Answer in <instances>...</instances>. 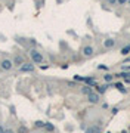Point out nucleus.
Returning a JSON list of instances; mask_svg holds the SVG:
<instances>
[{"label": "nucleus", "instance_id": "1", "mask_svg": "<svg viewBox=\"0 0 130 133\" xmlns=\"http://www.w3.org/2000/svg\"><path fill=\"white\" fill-rule=\"evenodd\" d=\"M30 56H31V59H33L34 64H43V61H44L43 55L39 52V50H35V49H33V50L30 52Z\"/></svg>", "mask_w": 130, "mask_h": 133}, {"label": "nucleus", "instance_id": "2", "mask_svg": "<svg viewBox=\"0 0 130 133\" xmlns=\"http://www.w3.org/2000/svg\"><path fill=\"white\" fill-rule=\"evenodd\" d=\"M21 72H33L34 71V62H24L21 67H19Z\"/></svg>", "mask_w": 130, "mask_h": 133}, {"label": "nucleus", "instance_id": "3", "mask_svg": "<svg viewBox=\"0 0 130 133\" xmlns=\"http://www.w3.org/2000/svg\"><path fill=\"white\" fill-rule=\"evenodd\" d=\"M0 67H2V70L5 71H9L13 68V61H10V59H3V61L0 62Z\"/></svg>", "mask_w": 130, "mask_h": 133}, {"label": "nucleus", "instance_id": "4", "mask_svg": "<svg viewBox=\"0 0 130 133\" xmlns=\"http://www.w3.org/2000/svg\"><path fill=\"white\" fill-rule=\"evenodd\" d=\"M87 99H89V102L90 104H98L99 102V99H101V96H99V93H90V95H87Z\"/></svg>", "mask_w": 130, "mask_h": 133}, {"label": "nucleus", "instance_id": "5", "mask_svg": "<svg viewBox=\"0 0 130 133\" xmlns=\"http://www.w3.org/2000/svg\"><path fill=\"white\" fill-rule=\"evenodd\" d=\"M93 52H95V50H93V47H92V46H84V47H83V55L87 56V58H89V56H92Z\"/></svg>", "mask_w": 130, "mask_h": 133}, {"label": "nucleus", "instance_id": "6", "mask_svg": "<svg viewBox=\"0 0 130 133\" xmlns=\"http://www.w3.org/2000/svg\"><path fill=\"white\" fill-rule=\"evenodd\" d=\"M24 62H25V61H24V58H22L21 55H16V56L13 58V65H16V67H21Z\"/></svg>", "mask_w": 130, "mask_h": 133}, {"label": "nucleus", "instance_id": "7", "mask_svg": "<svg viewBox=\"0 0 130 133\" xmlns=\"http://www.w3.org/2000/svg\"><path fill=\"white\" fill-rule=\"evenodd\" d=\"M86 133H101V127L99 126H90L86 129Z\"/></svg>", "mask_w": 130, "mask_h": 133}, {"label": "nucleus", "instance_id": "8", "mask_svg": "<svg viewBox=\"0 0 130 133\" xmlns=\"http://www.w3.org/2000/svg\"><path fill=\"white\" fill-rule=\"evenodd\" d=\"M86 84H89V86H96V80H95V77H84V80H83Z\"/></svg>", "mask_w": 130, "mask_h": 133}, {"label": "nucleus", "instance_id": "9", "mask_svg": "<svg viewBox=\"0 0 130 133\" xmlns=\"http://www.w3.org/2000/svg\"><path fill=\"white\" fill-rule=\"evenodd\" d=\"M81 93H83V95H90V93H92V86H89V84H87V86H83V87H81Z\"/></svg>", "mask_w": 130, "mask_h": 133}, {"label": "nucleus", "instance_id": "10", "mask_svg": "<svg viewBox=\"0 0 130 133\" xmlns=\"http://www.w3.org/2000/svg\"><path fill=\"white\" fill-rule=\"evenodd\" d=\"M114 44H115V40H113V39H106V40L104 42L105 47H113Z\"/></svg>", "mask_w": 130, "mask_h": 133}, {"label": "nucleus", "instance_id": "11", "mask_svg": "<svg viewBox=\"0 0 130 133\" xmlns=\"http://www.w3.org/2000/svg\"><path fill=\"white\" fill-rule=\"evenodd\" d=\"M44 129L47 130V132H53L55 130V126L52 123H44Z\"/></svg>", "mask_w": 130, "mask_h": 133}, {"label": "nucleus", "instance_id": "12", "mask_svg": "<svg viewBox=\"0 0 130 133\" xmlns=\"http://www.w3.org/2000/svg\"><path fill=\"white\" fill-rule=\"evenodd\" d=\"M115 87L118 89V90H120L121 93H127V89L124 87V86H123L121 83H117V84H115Z\"/></svg>", "mask_w": 130, "mask_h": 133}, {"label": "nucleus", "instance_id": "13", "mask_svg": "<svg viewBox=\"0 0 130 133\" xmlns=\"http://www.w3.org/2000/svg\"><path fill=\"white\" fill-rule=\"evenodd\" d=\"M95 87H96V90H98V93H99V95L105 93V90H106V86H98V84H96Z\"/></svg>", "mask_w": 130, "mask_h": 133}, {"label": "nucleus", "instance_id": "14", "mask_svg": "<svg viewBox=\"0 0 130 133\" xmlns=\"http://www.w3.org/2000/svg\"><path fill=\"white\" fill-rule=\"evenodd\" d=\"M121 53L123 55H127V53H130V44H127V46H124L121 49Z\"/></svg>", "mask_w": 130, "mask_h": 133}, {"label": "nucleus", "instance_id": "15", "mask_svg": "<svg viewBox=\"0 0 130 133\" xmlns=\"http://www.w3.org/2000/svg\"><path fill=\"white\" fill-rule=\"evenodd\" d=\"M113 79H114L113 74H105V75H104V80H105V81H108V83H109Z\"/></svg>", "mask_w": 130, "mask_h": 133}, {"label": "nucleus", "instance_id": "16", "mask_svg": "<svg viewBox=\"0 0 130 133\" xmlns=\"http://www.w3.org/2000/svg\"><path fill=\"white\" fill-rule=\"evenodd\" d=\"M34 126H35V127H39V129H40V127H44V121L39 120V121H35V123H34Z\"/></svg>", "mask_w": 130, "mask_h": 133}, {"label": "nucleus", "instance_id": "17", "mask_svg": "<svg viewBox=\"0 0 130 133\" xmlns=\"http://www.w3.org/2000/svg\"><path fill=\"white\" fill-rule=\"evenodd\" d=\"M18 133H28V130H27L25 127H19V130H18Z\"/></svg>", "mask_w": 130, "mask_h": 133}, {"label": "nucleus", "instance_id": "18", "mask_svg": "<svg viewBox=\"0 0 130 133\" xmlns=\"http://www.w3.org/2000/svg\"><path fill=\"white\" fill-rule=\"evenodd\" d=\"M74 80H77V81H83V80H84V77H80V75H76V77H74Z\"/></svg>", "mask_w": 130, "mask_h": 133}, {"label": "nucleus", "instance_id": "19", "mask_svg": "<svg viewBox=\"0 0 130 133\" xmlns=\"http://www.w3.org/2000/svg\"><path fill=\"white\" fill-rule=\"evenodd\" d=\"M108 2V5H115L117 3V0H106Z\"/></svg>", "mask_w": 130, "mask_h": 133}, {"label": "nucleus", "instance_id": "20", "mask_svg": "<svg viewBox=\"0 0 130 133\" xmlns=\"http://www.w3.org/2000/svg\"><path fill=\"white\" fill-rule=\"evenodd\" d=\"M117 3H120V5H126L127 0H117Z\"/></svg>", "mask_w": 130, "mask_h": 133}, {"label": "nucleus", "instance_id": "21", "mask_svg": "<svg viewBox=\"0 0 130 133\" xmlns=\"http://www.w3.org/2000/svg\"><path fill=\"white\" fill-rule=\"evenodd\" d=\"M3 133H13V130H10V129H8V130H3Z\"/></svg>", "mask_w": 130, "mask_h": 133}, {"label": "nucleus", "instance_id": "22", "mask_svg": "<svg viewBox=\"0 0 130 133\" xmlns=\"http://www.w3.org/2000/svg\"><path fill=\"white\" fill-rule=\"evenodd\" d=\"M3 130H5V129H3V127H2V126H0V133H3Z\"/></svg>", "mask_w": 130, "mask_h": 133}, {"label": "nucleus", "instance_id": "23", "mask_svg": "<svg viewBox=\"0 0 130 133\" xmlns=\"http://www.w3.org/2000/svg\"><path fill=\"white\" fill-rule=\"evenodd\" d=\"M124 62H130V58H127V59H126V61H124Z\"/></svg>", "mask_w": 130, "mask_h": 133}, {"label": "nucleus", "instance_id": "24", "mask_svg": "<svg viewBox=\"0 0 130 133\" xmlns=\"http://www.w3.org/2000/svg\"><path fill=\"white\" fill-rule=\"evenodd\" d=\"M127 3H129V5H130V0H127Z\"/></svg>", "mask_w": 130, "mask_h": 133}]
</instances>
